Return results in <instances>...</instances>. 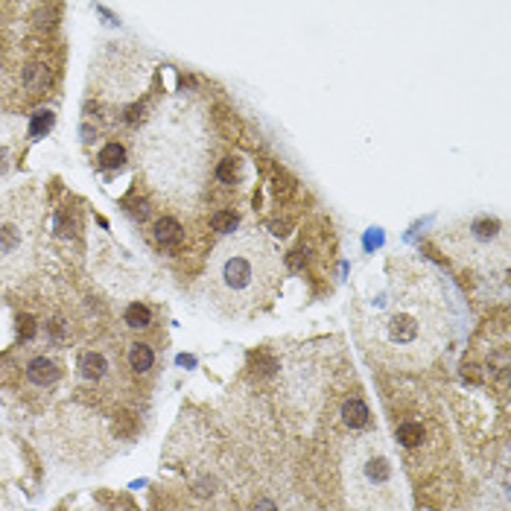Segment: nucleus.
Wrapping results in <instances>:
<instances>
[{
    "instance_id": "nucleus-3",
    "label": "nucleus",
    "mask_w": 511,
    "mask_h": 511,
    "mask_svg": "<svg viewBox=\"0 0 511 511\" xmlns=\"http://www.w3.org/2000/svg\"><path fill=\"white\" fill-rule=\"evenodd\" d=\"M439 240L456 260L479 272H494L508 263V228L502 220L488 213H473L447 225Z\"/></svg>"
},
{
    "instance_id": "nucleus-17",
    "label": "nucleus",
    "mask_w": 511,
    "mask_h": 511,
    "mask_svg": "<svg viewBox=\"0 0 511 511\" xmlns=\"http://www.w3.org/2000/svg\"><path fill=\"white\" fill-rule=\"evenodd\" d=\"M217 176H220V181L234 184V181H237V161H234V158H225L222 164H220V170H217Z\"/></svg>"
},
{
    "instance_id": "nucleus-12",
    "label": "nucleus",
    "mask_w": 511,
    "mask_h": 511,
    "mask_svg": "<svg viewBox=\"0 0 511 511\" xmlns=\"http://www.w3.org/2000/svg\"><path fill=\"white\" fill-rule=\"evenodd\" d=\"M97 161H99V167H105V170H117V167H123V161H126V149L120 144H105L99 149Z\"/></svg>"
},
{
    "instance_id": "nucleus-13",
    "label": "nucleus",
    "mask_w": 511,
    "mask_h": 511,
    "mask_svg": "<svg viewBox=\"0 0 511 511\" xmlns=\"http://www.w3.org/2000/svg\"><path fill=\"white\" fill-rule=\"evenodd\" d=\"M397 441H400L403 447H418V444L424 441L421 424H400V426H397Z\"/></svg>"
},
{
    "instance_id": "nucleus-15",
    "label": "nucleus",
    "mask_w": 511,
    "mask_h": 511,
    "mask_svg": "<svg viewBox=\"0 0 511 511\" xmlns=\"http://www.w3.org/2000/svg\"><path fill=\"white\" fill-rule=\"evenodd\" d=\"M50 126H53V112H36L33 114V123H30V138H41L44 131H50Z\"/></svg>"
},
{
    "instance_id": "nucleus-20",
    "label": "nucleus",
    "mask_w": 511,
    "mask_h": 511,
    "mask_svg": "<svg viewBox=\"0 0 511 511\" xmlns=\"http://www.w3.org/2000/svg\"><path fill=\"white\" fill-rule=\"evenodd\" d=\"M254 511H275V505L269 502V500H260V502L254 505Z\"/></svg>"
},
{
    "instance_id": "nucleus-4",
    "label": "nucleus",
    "mask_w": 511,
    "mask_h": 511,
    "mask_svg": "<svg viewBox=\"0 0 511 511\" xmlns=\"http://www.w3.org/2000/svg\"><path fill=\"white\" fill-rule=\"evenodd\" d=\"M348 494L351 502L368 511H394L397 508V479L389 453L377 439H362L348 459Z\"/></svg>"
},
{
    "instance_id": "nucleus-14",
    "label": "nucleus",
    "mask_w": 511,
    "mask_h": 511,
    "mask_svg": "<svg viewBox=\"0 0 511 511\" xmlns=\"http://www.w3.org/2000/svg\"><path fill=\"white\" fill-rule=\"evenodd\" d=\"M213 228L222 231V234H234L237 231V213L234 210H220V213H213Z\"/></svg>"
},
{
    "instance_id": "nucleus-8",
    "label": "nucleus",
    "mask_w": 511,
    "mask_h": 511,
    "mask_svg": "<svg viewBox=\"0 0 511 511\" xmlns=\"http://www.w3.org/2000/svg\"><path fill=\"white\" fill-rule=\"evenodd\" d=\"M105 371H109V360L99 351H85L79 357V374H82L85 380H99V377H105Z\"/></svg>"
},
{
    "instance_id": "nucleus-7",
    "label": "nucleus",
    "mask_w": 511,
    "mask_h": 511,
    "mask_svg": "<svg viewBox=\"0 0 511 511\" xmlns=\"http://www.w3.org/2000/svg\"><path fill=\"white\" fill-rule=\"evenodd\" d=\"M152 365H155V351L146 342L129 345V368L134 374H146V371H152Z\"/></svg>"
},
{
    "instance_id": "nucleus-5",
    "label": "nucleus",
    "mask_w": 511,
    "mask_h": 511,
    "mask_svg": "<svg viewBox=\"0 0 511 511\" xmlns=\"http://www.w3.org/2000/svg\"><path fill=\"white\" fill-rule=\"evenodd\" d=\"M41 237V208L30 193L0 199V275H21Z\"/></svg>"
},
{
    "instance_id": "nucleus-2",
    "label": "nucleus",
    "mask_w": 511,
    "mask_h": 511,
    "mask_svg": "<svg viewBox=\"0 0 511 511\" xmlns=\"http://www.w3.org/2000/svg\"><path fill=\"white\" fill-rule=\"evenodd\" d=\"M281 257L260 231L231 234L213 249L208 263L210 298L228 313H252L275 298Z\"/></svg>"
},
{
    "instance_id": "nucleus-1",
    "label": "nucleus",
    "mask_w": 511,
    "mask_h": 511,
    "mask_svg": "<svg viewBox=\"0 0 511 511\" xmlns=\"http://www.w3.org/2000/svg\"><path fill=\"white\" fill-rule=\"evenodd\" d=\"M360 333L368 354L403 371L433 362L450 336V298L444 281L426 260L397 254L371 284L357 307Z\"/></svg>"
},
{
    "instance_id": "nucleus-11",
    "label": "nucleus",
    "mask_w": 511,
    "mask_h": 511,
    "mask_svg": "<svg viewBox=\"0 0 511 511\" xmlns=\"http://www.w3.org/2000/svg\"><path fill=\"white\" fill-rule=\"evenodd\" d=\"M123 321H126V325H129L131 330H144V328H149V325H152V310H149L146 304H141V301H134V304H129V307H126Z\"/></svg>"
},
{
    "instance_id": "nucleus-16",
    "label": "nucleus",
    "mask_w": 511,
    "mask_h": 511,
    "mask_svg": "<svg viewBox=\"0 0 511 511\" xmlns=\"http://www.w3.org/2000/svg\"><path fill=\"white\" fill-rule=\"evenodd\" d=\"M47 82V68H41V65H30L26 68V85L30 88H41Z\"/></svg>"
},
{
    "instance_id": "nucleus-6",
    "label": "nucleus",
    "mask_w": 511,
    "mask_h": 511,
    "mask_svg": "<svg viewBox=\"0 0 511 511\" xmlns=\"http://www.w3.org/2000/svg\"><path fill=\"white\" fill-rule=\"evenodd\" d=\"M26 377H30L36 386H53L62 377V368L47 357H33L30 365H26Z\"/></svg>"
},
{
    "instance_id": "nucleus-19",
    "label": "nucleus",
    "mask_w": 511,
    "mask_h": 511,
    "mask_svg": "<svg viewBox=\"0 0 511 511\" xmlns=\"http://www.w3.org/2000/svg\"><path fill=\"white\" fill-rule=\"evenodd\" d=\"M21 333H23V336H33V318H30V316L21 318Z\"/></svg>"
},
{
    "instance_id": "nucleus-9",
    "label": "nucleus",
    "mask_w": 511,
    "mask_h": 511,
    "mask_svg": "<svg viewBox=\"0 0 511 511\" xmlns=\"http://www.w3.org/2000/svg\"><path fill=\"white\" fill-rule=\"evenodd\" d=\"M368 407L360 400V397H351V400H345V407H342V421L351 426V429H360L368 424Z\"/></svg>"
},
{
    "instance_id": "nucleus-10",
    "label": "nucleus",
    "mask_w": 511,
    "mask_h": 511,
    "mask_svg": "<svg viewBox=\"0 0 511 511\" xmlns=\"http://www.w3.org/2000/svg\"><path fill=\"white\" fill-rule=\"evenodd\" d=\"M181 225L173 220V217H164V220H158L155 222V240L161 246H178L181 243Z\"/></svg>"
},
{
    "instance_id": "nucleus-18",
    "label": "nucleus",
    "mask_w": 511,
    "mask_h": 511,
    "mask_svg": "<svg viewBox=\"0 0 511 511\" xmlns=\"http://www.w3.org/2000/svg\"><path fill=\"white\" fill-rule=\"evenodd\" d=\"M9 167H12V155H9V149H6V146H0V178H4V176L9 173Z\"/></svg>"
}]
</instances>
